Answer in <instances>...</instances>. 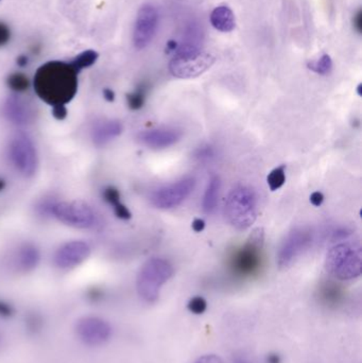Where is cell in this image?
Returning a JSON list of instances; mask_svg holds the SVG:
<instances>
[{
  "label": "cell",
  "instance_id": "cell-1",
  "mask_svg": "<svg viewBox=\"0 0 362 363\" xmlns=\"http://www.w3.org/2000/svg\"><path fill=\"white\" fill-rule=\"evenodd\" d=\"M34 89L50 106H65L76 95L78 72L69 63L48 62L36 70Z\"/></svg>",
  "mask_w": 362,
  "mask_h": 363
},
{
  "label": "cell",
  "instance_id": "cell-2",
  "mask_svg": "<svg viewBox=\"0 0 362 363\" xmlns=\"http://www.w3.org/2000/svg\"><path fill=\"white\" fill-rule=\"evenodd\" d=\"M225 216L236 230L251 228L257 218V196L254 190L248 186H235L227 194Z\"/></svg>",
  "mask_w": 362,
  "mask_h": 363
},
{
  "label": "cell",
  "instance_id": "cell-3",
  "mask_svg": "<svg viewBox=\"0 0 362 363\" xmlns=\"http://www.w3.org/2000/svg\"><path fill=\"white\" fill-rule=\"evenodd\" d=\"M361 243H339L327 252L325 269L339 281H352L361 277Z\"/></svg>",
  "mask_w": 362,
  "mask_h": 363
},
{
  "label": "cell",
  "instance_id": "cell-4",
  "mask_svg": "<svg viewBox=\"0 0 362 363\" xmlns=\"http://www.w3.org/2000/svg\"><path fill=\"white\" fill-rule=\"evenodd\" d=\"M174 272V267L167 259L152 257L147 260L138 272L136 279L138 296L145 302H157L162 287L171 279Z\"/></svg>",
  "mask_w": 362,
  "mask_h": 363
},
{
  "label": "cell",
  "instance_id": "cell-5",
  "mask_svg": "<svg viewBox=\"0 0 362 363\" xmlns=\"http://www.w3.org/2000/svg\"><path fill=\"white\" fill-rule=\"evenodd\" d=\"M176 51V55L169 63L170 74L176 78H197L210 69L215 62L210 53L191 45L180 47Z\"/></svg>",
  "mask_w": 362,
  "mask_h": 363
},
{
  "label": "cell",
  "instance_id": "cell-6",
  "mask_svg": "<svg viewBox=\"0 0 362 363\" xmlns=\"http://www.w3.org/2000/svg\"><path fill=\"white\" fill-rule=\"evenodd\" d=\"M265 243L263 228H256L249 236L244 247L232 258V269L240 277H252L261 267V253Z\"/></svg>",
  "mask_w": 362,
  "mask_h": 363
},
{
  "label": "cell",
  "instance_id": "cell-7",
  "mask_svg": "<svg viewBox=\"0 0 362 363\" xmlns=\"http://www.w3.org/2000/svg\"><path fill=\"white\" fill-rule=\"evenodd\" d=\"M62 223L78 228H91L96 225L97 217L89 205L82 201L55 202L45 206Z\"/></svg>",
  "mask_w": 362,
  "mask_h": 363
},
{
  "label": "cell",
  "instance_id": "cell-8",
  "mask_svg": "<svg viewBox=\"0 0 362 363\" xmlns=\"http://www.w3.org/2000/svg\"><path fill=\"white\" fill-rule=\"evenodd\" d=\"M195 187L196 179L186 177L157 188L151 194L150 201L159 209L176 208L191 196Z\"/></svg>",
  "mask_w": 362,
  "mask_h": 363
},
{
  "label": "cell",
  "instance_id": "cell-9",
  "mask_svg": "<svg viewBox=\"0 0 362 363\" xmlns=\"http://www.w3.org/2000/svg\"><path fill=\"white\" fill-rule=\"evenodd\" d=\"M10 157L16 169L23 176H34L38 170V160L31 138L23 132L15 134L10 143Z\"/></svg>",
  "mask_w": 362,
  "mask_h": 363
},
{
  "label": "cell",
  "instance_id": "cell-10",
  "mask_svg": "<svg viewBox=\"0 0 362 363\" xmlns=\"http://www.w3.org/2000/svg\"><path fill=\"white\" fill-rule=\"evenodd\" d=\"M314 241V233L308 228H295L283 241L278 254V264L281 269L288 268L304 253Z\"/></svg>",
  "mask_w": 362,
  "mask_h": 363
},
{
  "label": "cell",
  "instance_id": "cell-11",
  "mask_svg": "<svg viewBox=\"0 0 362 363\" xmlns=\"http://www.w3.org/2000/svg\"><path fill=\"white\" fill-rule=\"evenodd\" d=\"M77 335L84 345L100 347L110 340L113 328L103 318L87 315L81 318L76 326Z\"/></svg>",
  "mask_w": 362,
  "mask_h": 363
},
{
  "label": "cell",
  "instance_id": "cell-12",
  "mask_svg": "<svg viewBox=\"0 0 362 363\" xmlns=\"http://www.w3.org/2000/svg\"><path fill=\"white\" fill-rule=\"evenodd\" d=\"M157 21L159 15L152 4L140 6L133 31V44L136 49L142 50L152 42L157 32Z\"/></svg>",
  "mask_w": 362,
  "mask_h": 363
},
{
  "label": "cell",
  "instance_id": "cell-13",
  "mask_svg": "<svg viewBox=\"0 0 362 363\" xmlns=\"http://www.w3.org/2000/svg\"><path fill=\"white\" fill-rule=\"evenodd\" d=\"M91 247L84 241H70L62 245L55 255V266L61 269L74 268L87 259Z\"/></svg>",
  "mask_w": 362,
  "mask_h": 363
},
{
  "label": "cell",
  "instance_id": "cell-14",
  "mask_svg": "<svg viewBox=\"0 0 362 363\" xmlns=\"http://www.w3.org/2000/svg\"><path fill=\"white\" fill-rule=\"evenodd\" d=\"M182 131L174 128L147 130L138 135V140L150 149H165L174 146L182 138Z\"/></svg>",
  "mask_w": 362,
  "mask_h": 363
},
{
  "label": "cell",
  "instance_id": "cell-15",
  "mask_svg": "<svg viewBox=\"0 0 362 363\" xmlns=\"http://www.w3.org/2000/svg\"><path fill=\"white\" fill-rule=\"evenodd\" d=\"M4 114L15 125H27L33 118V111L30 104L19 96L13 95L6 99Z\"/></svg>",
  "mask_w": 362,
  "mask_h": 363
},
{
  "label": "cell",
  "instance_id": "cell-16",
  "mask_svg": "<svg viewBox=\"0 0 362 363\" xmlns=\"http://www.w3.org/2000/svg\"><path fill=\"white\" fill-rule=\"evenodd\" d=\"M123 127L118 121H104L98 123L91 131V138L97 147L104 146L123 133Z\"/></svg>",
  "mask_w": 362,
  "mask_h": 363
},
{
  "label": "cell",
  "instance_id": "cell-17",
  "mask_svg": "<svg viewBox=\"0 0 362 363\" xmlns=\"http://www.w3.org/2000/svg\"><path fill=\"white\" fill-rule=\"evenodd\" d=\"M210 23L218 31L231 32L236 27L235 15L229 6H217L210 14Z\"/></svg>",
  "mask_w": 362,
  "mask_h": 363
},
{
  "label": "cell",
  "instance_id": "cell-18",
  "mask_svg": "<svg viewBox=\"0 0 362 363\" xmlns=\"http://www.w3.org/2000/svg\"><path fill=\"white\" fill-rule=\"evenodd\" d=\"M220 188V178L218 176H213L208 182L203 196V202H202V207H203V211L206 215H212L216 211Z\"/></svg>",
  "mask_w": 362,
  "mask_h": 363
},
{
  "label": "cell",
  "instance_id": "cell-19",
  "mask_svg": "<svg viewBox=\"0 0 362 363\" xmlns=\"http://www.w3.org/2000/svg\"><path fill=\"white\" fill-rule=\"evenodd\" d=\"M40 262V253L34 245H23L19 252L18 264L21 270L31 271L35 268Z\"/></svg>",
  "mask_w": 362,
  "mask_h": 363
},
{
  "label": "cell",
  "instance_id": "cell-20",
  "mask_svg": "<svg viewBox=\"0 0 362 363\" xmlns=\"http://www.w3.org/2000/svg\"><path fill=\"white\" fill-rule=\"evenodd\" d=\"M98 57H99V55L95 50H86L77 55L72 62H69V64L79 74L84 68L94 65L97 61Z\"/></svg>",
  "mask_w": 362,
  "mask_h": 363
},
{
  "label": "cell",
  "instance_id": "cell-21",
  "mask_svg": "<svg viewBox=\"0 0 362 363\" xmlns=\"http://www.w3.org/2000/svg\"><path fill=\"white\" fill-rule=\"evenodd\" d=\"M285 170H286V166L282 165L272 170V172L268 174L267 183L272 191L280 189V188L284 185L285 182H286Z\"/></svg>",
  "mask_w": 362,
  "mask_h": 363
},
{
  "label": "cell",
  "instance_id": "cell-22",
  "mask_svg": "<svg viewBox=\"0 0 362 363\" xmlns=\"http://www.w3.org/2000/svg\"><path fill=\"white\" fill-rule=\"evenodd\" d=\"M308 68L312 69V72H317L319 74H327L333 69V61L329 55H323L320 59L317 61L310 62L308 64Z\"/></svg>",
  "mask_w": 362,
  "mask_h": 363
},
{
  "label": "cell",
  "instance_id": "cell-23",
  "mask_svg": "<svg viewBox=\"0 0 362 363\" xmlns=\"http://www.w3.org/2000/svg\"><path fill=\"white\" fill-rule=\"evenodd\" d=\"M6 83H8L9 87L16 93L27 91L30 85L29 79L25 74H18V72L10 74Z\"/></svg>",
  "mask_w": 362,
  "mask_h": 363
},
{
  "label": "cell",
  "instance_id": "cell-24",
  "mask_svg": "<svg viewBox=\"0 0 362 363\" xmlns=\"http://www.w3.org/2000/svg\"><path fill=\"white\" fill-rule=\"evenodd\" d=\"M146 85L142 84V86L138 87L134 93L129 94L127 96L128 104L131 110H140L142 108L146 99Z\"/></svg>",
  "mask_w": 362,
  "mask_h": 363
},
{
  "label": "cell",
  "instance_id": "cell-25",
  "mask_svg": "<svg viewBox=\"0 0 362 363\" xmlns=\"http://www.w3.org/2000/svg\"><path fill=\"white\" fill-rule=\"evenodd\" d=\"M187 308L193 315H202V313H205L206 308H208V302L202 296H195L189 301Z\"/></svg>",
  "mask_w": 362,
  "mask_h": 363
},
{
  "label": "cell",
  "instance_id": "cell-26",
  "mask_svg": "<svg viewBox=\"0 0 362 363\" xmlns=\"http://www.w3.org/2000/svg\"><path fill=\"white\" fill-rule=\"evenodd\" d=\"M215 155H216V151H215L214 147L210 146V145H203V146L199 147L193 153V157L200 162L210 161V160L214 159Z\"/></svg>",
  "mask_w": 362,
  "mask_h": 363
},
{
  "label": "cell",
  "instance_id": "cell-27",
  "mask_svg": "<svg viewBox=\"0 0 362 363\" xmlns=\"http://www.w3.org/2000/svg\"><path fill=\"white\" fill-rule=\"evenodd\" d=\"M103 198L113 207L116 206V205L120 203V194H119L118 190L114 187L106 188L103 191Z\"/></svg>",
  "mask_w": 362,
  "mask_h": 363
},
{
  "label": "cell",
  "instance_id": "cell-28",
  "mask_svg": "<svg viewBox=\"0 0 362 363\" xmlns=\"http://www.w3.org/2000/svg\"><path fill=\"white\" fill-rule=\"evenodd\" d=\"M340 296H341V294H340V290L336 286H325L324 289H323V298H324L327 302H338Z\"/></svg>",
  "mask_w": 362,
  "mask_h": 363
},
{
  "label": "cell",
  "instance_id": "cell-29",
  "mask_svg": "<svg viewBox=\"0 0 362 363\" xmlns=\"http://www.w3.org/2000/svg\"><path fill=\"white\" fill-rule=\"evenodd\" d=\"M193 363H225V360L216 354H206L200 356Z\"/></svg>",
  "mask_w": 362,
  "mask_h": 363
},
{
  "label": "cell",
  "instance_id": "cell-30",
  "mask_svg": "<svg viewBox=\"0 0 362 363\" xmlns=\"http://www.w3.org/2000/svg\"><path fill=\"white\" fill-rule=\"evenodd\" d=\"M11 38V30L8 25L0 21V47L8 44Z\"/></svg>",
  "mask_w": 362,
  "mask_h": 363
},
{
  "label": "cell",
  "instance_id": "cell-31",
  "mask_svg": "<svg viewBox=\"0 0 362 363\" xmlns=\"http://www.w3.org/2000/svg\"><path fill=\"white\" fill-rule=\"evenodd\" d=\"M114 208L115 213H116L117 217L120 218V219L128 220L132 217L131 213H130L129 209L125 206V205L119 203L116 206L113 207Z\"/></svg>",
  "mask_w": 362,
  "mask_h": 363
},
{
  "label": "cell",
  "instance_id": "cell-32",
  "mask_svg": "<svg viewBox=\"0 0 362 363\" xmlns=\"http://www.w3.org/2000/svg\"><path fill=\"white\" fill-rule=\"evenodd\" d=\"M351 232L346 228H338L335 232L333 233V236H332V240L338 241L342 240V239L348 238L350 236Z\"/></svg>",
  "mask_w": 362,
  "mask_h": 363
},
{
  "label": "cell",
  "instance_id": "cell-33",
  "mask_svg": "<svg viewBox=\"0 0 362 363\" xmlns=\"http://www.w3.org/2000/svg\"><path fill=\"white\" fill-rule=\"evenodd\" d=\"M66 114H67V111H66L65 106H52V115L59 121L65 118Z\"/></svg>",
  "mask_w": 362,
  "mask_h": 363
},
{
  "label": "cell",
  "instance_id": "cell-34",
  "mask_svg": "<svg viewBox=\"0 0 362 363\" xmlns=\"http://www.w3.org/2000/svg\"><path fill=\"white\" fill-rule=\"evenodd\" d=\"M323 201H324V196H323L322 192L316 191L310 196V202L314 206H320V205H322Z\"/></svg>",
  "mask_w": 362,
  "mask_h": 363
},
{
  "label": "cell",
  "instance_id": "cell-35",
  "mask_svg": "<svg viewBox=\"0 0 362 363\" xmlns=\"http://www.w3.org/2000/svg\"><path fill=\"white\" fill-rule=\"evenodd\" d=\"M191 228L196 233L203 232L204 228H205V222L202 219H195L193 224H191Z\"/></svg>",
  "mask_w": 362,
  "mask_h": 363
},
{
  "label": "cell",
  "instance_id": "cell-36",
  "mask_svg": "<svg viewBox=\"0 0 362 363\" xmlns=\"http://www.w3.org/2000/svg\"><path fill=\"white\" fill-rule=\"evenodd\" d=\"M355 23V28H356L357 31L361 33L362 31V13L361 11H359L358 13H357L356 17H355L354 19Z\"/></svg>",
  "mask_w": 362,
  "mask_h": 363
},
{
  "label": "cell",
  "instance_id": "cell-37",
  "mask_svg": "<svg viewBox=\"0 0 362 363\" xmlns=\"http://www.w3.org/2000/svg\"><path fill=\"white\" fill-rule=\"evenodd\" d=\"M11 313H12L11 307L4 304V303L0 302V315H10Z\"/></svg>",
  "mask_w": 362,
  "mask_h": 363
},
{
  "label": "cell",
  "instance_id": "cell-38",
  "mask_svg": "<svg viewBox=\"0 0 362 363\" xmlns=\"http://www.w3.org/2000/svg\"><path fill=\"white\" fill-rule=\"evenodd\" d=\"M176 49H178L176 42H174V40H169V42H167V45H166V52H172V51H176Z\"/></svg>",
  "mask_w": 362,
  "mask_h": 363
},
{
  "label": "cell",
  "instance_id": "cell-39",
  "mask_svg": "<svg viewBox=\"0 0 362 363\" xmlns=\"http://www.w3.org/2000/svg\"><path fill=\"white\" fill-rule=\"evenodd\" d=\"M103 96L108 101H114L115 99V94L112 89H106L103 91Z\"/></svg>",
  "mask_w": 362,
  "mask_h": 363
},
{
  "label": "cell",
  "instance_id": "cell-40",
  "mask_svg": "<svg viewBox=\"0 0 362 363\" xmlns=\"http://www.w3.org/2000/svg\"><path fill=\"white\" fill-rule=\"evenodd\" d=\"M267 363H281L280 356L276 354H270L267 356Z\"/></svg>",
  "mask_w": 362,
  "mask_h": 363
},
{
  "label": "cell",
  "instance_id": "cell-41",
  "mask_svg": "<svg viewBox=\"0 0 362 363\" xmlns=\"http://www.w3.org/2000/svg\"><path fill=\"white\" fill-rule=\"evenodd\" d=\"M28 64V57L26 55H21V57H17V65L21 66V67H25Z\"/></svg>",
  "mask_w": 362,
  "mask_h": 363
},
{
  "label": "cell",
  "instance_id": "cell-42",
  "mask_svg": "<svg viewBox=\"0 0 362 363\" xmlns=\"http://www.w3.org/2000/svg\"><path fill=\"white\" fill-rule=\"evenodd\" d=\"M233 363H251L250 362H248V360L244 359V358H236L235 360H234Z\"/></svg>",
  "mask_w": 362,
  "mask_h": 363
},
{
  "label": "cell",
  "instance_id": "cell-43",
  "mask_svg": "<svg viewBox=\"0 0 362 363\" xmlns=\"http://www.w3.org/2000/svg\"><path fill=\"white\" fill-rule=\"evenodd\" d=\"M361 87H362V85H361V84H359V85H358V87H357V93H358V95H359V96H361V95H362V93H361Z\"/></svg>",
  "mask_w": 362,
  "mask_h": 363
},
{
  "label": "cell",
  "instance_id": "cell-44",
  "mask_svg": "<svg viewBox=\"0 0 362 363\" xmlns=\"http://www.w3.org/2000/svg\"><path fill=\"white\" fill-rule=\"evenodd\" d=\"M4 182L0 180V190H1L2 188H4Z\"/></svg>",
  "mask_w": 362,
  "mask_h": 363
},
{
  "label": "cell",
  "instance_id": "cell-45",
  "mask_svg": "<svg viewBox=\"0 0 362 363\" xmlns=\"http://www.w3.org/2000/svg\"><path fill=\"white\" fill-rule=\"evenodd\" d=\"M0 342H1V336H0Z\"/></svg>",
  "mask_w": 362,
  "mask_h": 363
}]
</instances>
